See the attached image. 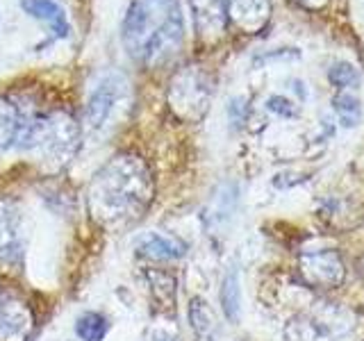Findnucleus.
<instances>
[{
  "mask_svg": "<svg viewBox=\"0 0 364 341\" xmlns=\"http://www.w3.org/2000/svg\"><path fill=\"white\" fill-rule=\"evenodd\" d=\"M153 193V173L139 155H114L89 185V214L102 227H125L141 219Z\"/></svg>",
  "mask_w": 364,
  "mask_h": 341,
  "instance_id": "obj_1",
  "label": "nucleus"
},
{
  "mask_svg": "<svg viewBox=\"0 0 364 341\" xmlns=\"http://www.w3.org/2000/svg\"><path fill=\"white\" fill-rule=\"evenodd\" d=\"M123 45L136 64L162 66L185 41V16L178 0H132L121 28Z\"/></svg>",
  "mask_w": 364,
  "mask_h": 341,
  "instance_id": "obj_2",
  "label": "nucleus"
},
{
  "mask_svg": "<svg viewBox=\"0 0 364 341\" xmlns=\"http://www.w3.org/2000/svg\"><path fill=\"white\" fill-rule=\"evenodd\" d=\"M16 146L23 151H37L46 168L60 170L77 153L80 125L66 112H50L32 121L23 119Z\"/></svg>",
  "mask_w": 364,
  "mask_h": 341,
  "instance_id": "obj_3",
  "label": "nucleus"
},
{
  "mask_svg": "<svg viewBox=\"0 0 364 341\" xmlns=\"http://www.w3.org/2000/svg\"><path fill=\"white\" fill-rule=\"evenodd\" d=\"M212 77L200 66H185L171 80L168 105L182 121H198L212 100Z\"/></svg>",
  "mask_w": 364,
  "mask_h": 341,
  "instance_id": "obj_4",
  "label": "nucleus"
},
{
  "mask_svg": "<svg viewBox=\"0 0 364 341\" xmlns=\"http://www.w3.org/2000/svg\"><path fill=\"white\" fill-rule=\"evenodd\" d=\"M28 244L26 216L14 200H0V271L21 266Z\"/></svg>",
  "mask_w": 364,
  "mask_h": 341,
  "instance_id": "obj_5",
  "label": "nucleus"
},
{
  "mask_svg": "<svg viewBox=\"0 0 364 341\" xmlns=\"http://www.w3.org/2000/svg\"><path fill=\"white\" fill-rule=\"evenodd\" d=\"M125 91V80L121 75H105L91 91L85 107V123L91 130H98L107 123L114 107L119 105Z\"/></svg>",
  "mask_w": 364,
  "mask_h": 341,
  "instance_id": "obj_6",
  "label": "nucleus"
},
{
  "mask_svg": "<svg viewBox=\"0 0 364 341\" xmlns=\"http://www.w3.org/2000/svg\"><path fill=\"white\" fill-rule=\"evenodd\" d=\"M193 26L198 39L205 43H216L228 28L225 0H189Z\"/></svg>",
  "mask_w": 364,
  "mask_h": 341,
  "instance_id": "obj_7",
  "label": "nucleus"
},
{
  "mask_svg": "<svg viewBox=\"0 0 364 341\" xmlns=\"http://www.w3.org/2000/svg\"><path fill=\"white\" fill-rule=\"evenodd\" d=\"M225 16L244 34H257L271 18V0H225Z\"/></svg>",
  "mask_w": 364,
  "mask_h": 341,
  "instance_id": "obj_8",
  "label": "nucleus"
},
{
  "mask_svg": "<svg viewBox=\"0 0 364 341\" xmlns=\"http://www.w3.org/2000/svg\"><path fill=\"white\" fill-rule=\"evenodd\" d=\"M34 316L30 307L11 296H0V341H28Z\"/></svg>",
  "mask_w": 364,
  "mask_h": 341,
  "instance_id": "obj_9",
  "label": "nucleus"
},
{
  "mask_svg": "<svg viewBox=\"0 0 364 341\" xmlns=\"http://www.w3.org/2000/svg\"><path fill=\"white\" fill-rule=\"evenodd\" d=\"M21 7L26 14L46 23L57 39L68 37V18L64 9L55 3V0H21Z\"/></svg>",
  "mask_w": 364,
  "mask_h": 341,
  "instance_id": "obj_10",
  "label": "nucleus"
},
{
  "mask_svg": "<svg viewBox=\"0 0 364 341\" xmlns=\"http://www.w3.org/2000/svg\"><path fill=\"white\" fill-rule=\"evenodd\" d=\"M139 253L153 259H180L187 253V246L176 237L151 232L139 239Z\"/></svg>",
  "mask_w": 364,
  "mask_h": 341,
  "instance_id": "obj_11",
  "label": "nucleus"
},
{
  "mask_svg": "<svg viewBox=\"0 0 364 341\" xmlns=\"http://www.w3.org/2000/svg\"><path fill=\"white\" fill-rule=\"evenodd\" d=\"M23 128V117L14 102L0 98V157L16 146Z\"/></svg>",
  "mask_w": 364,
  "mask_h": 341,
  "instance_id": "obj_12",
  "label": "nucleus"
},
{
  "mask_svg": "<svg viewBox=\"0 0 364 341\" xmlns=\"http://www.w3.org/2000/svg\"><path fill=\"white\" fill-rule=\"evenodd\" d=\"M221 307L223 314L230 323L239 321V312H242V287H239V273L237 269L228 271L223 284H221Z\"/></svg>",
  "mask_w": 364,
  "mask_h": 341,
  "instance_id": "obj_13",
  "label": "nucleus"
},
{
  "mask_svg": "<svg viewBox=\"0 0 364 341\" xmlns=\"http://www.w3.org/2000/svg\"><path fill=\"white\" fill-rule=\"evenodd\" d=\"M307 273L312 278H316L318 282H326V284H333L339 282L341 276H344V269H341V261L337 255L333 253H323V255H312L310 261H307Z\"/></svg>",
  "mask_w": 364,
  "mask_h": 341,
  "instance_id": "obj_14",
  "label": "nucleus"
},
{
  "mask_svg": "<svg viewBox=\"0 0 364 341\" xmlns=\"http://www.w3.org/2000/svg\"><path fill=\"white\" fill-rule=\"evenodd\" d=\"M109 323L107 318L98 312H85L75 321V335L82 341H102L107 337Z\"/></svg>",
  "mask_w": 364,
  "mask_h": 341,
  "instance_id": "obj_15",
  "label": "nucleus"
},
{
  "mask_svg": "<svg viewBox=\"0 0 364 341\" xmlns=\"http://www.w3.org/2000/svg\"><path fill=\"white\" fill-rule=\"evenodd\" d=\"M333 105H335V112L339 117V123L344 125V128H355L362 119V105L355 96H350L348 91H339V94L333 98Z\"/></svg>",
  "mask_w": 364,
  "mask_h": 341,
  "instance_id": "obj_16",
  "label": "nucleus"
},
{
  "mask_svg": "<svg viewBox=\"0 0 364 341\" xmlns=\"http://www.w3.org/2000/svg\"><path fill=\"white\" fill-rule=\"evenodd\" d=\"M328 80L333 82L339 91H348V89H358L360 85V73L346 62H335L328 71Z\"/></svg>",
  "mask_w": 364,
  "mask_h": 341,
  "instance_id": "obj_17",
  "label": "nucleus"
},
{
  "mask_svg": "<svg viewBox=\"0 0 364 341\" xmlns=\"http://www.w3.org/2000/svg\"><path fill=\"white\" fill-rule=\"evenodd\" d=\"M189 318H191V328L196 330L200 337H205L208 332H212L214 328V316L210 312V307L205 301L200 298H193L189 305Z\"/></svg>",
  "mask_w": 364,
  "mask_h": 341,
  "instance_id": "obj_18",
  "label": "nucleus"
},
{
  "mask_svg": "<svg viewBox=\"0 0 364 341\" xmlns=\"http://www.w3.org/2000/svg\"><path fill=\"white\" fill-rule=\"evenodd\" d=\"M267 107H269L271 112L280 114V117H294V114H296V109L291 107V102H289L287 98H282V96H273V98H269Z\"/></svg>",
  "mask_w": 364,
  "mask_h": 341,
  "instance_id": "obj_19",
  "label": "nucleus"
},
{
  "mask_svg": "<svg viewBox=\"0 0 364 341\" xmlns=\"http://www.w3.org/2000/svg\"><path fill=\"white\" fill-rule=\"evenodd\" d=\"M296 5H301L303 9H312V11H318L328 5V0H294Z\"/></svg>",
  "mask_w": 364,
  "mask_h": 341,
  "instance_id": "obj_20",
  "label": "nucleus"
}]
</instances>
